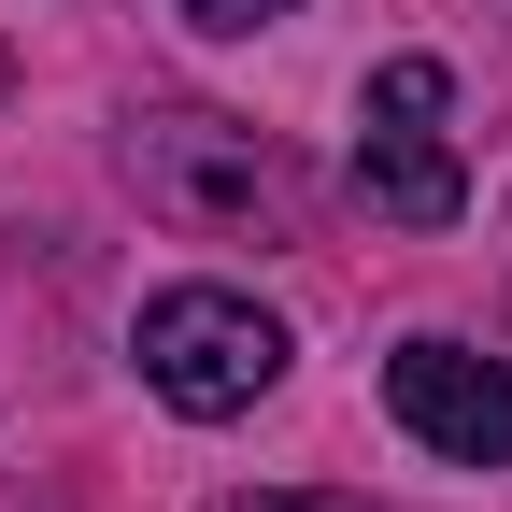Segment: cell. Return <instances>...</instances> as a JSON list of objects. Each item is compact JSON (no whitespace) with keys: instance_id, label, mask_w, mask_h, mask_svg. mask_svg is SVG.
<instances>
[{"instance_id":"cell-1","label":"cell","mask_w":512,"mask_h":512,"mask_svg":"<svg viewBox=\"0 0 512 512\" xmlns=\"http://www.w3.org/2000/svg\"><path fill=\"white\" fill-rule=\"evenodd\" d=\"M128 185H143V214L200 228V242H228V228L285 242L299 228V171L256 143L242 114H143V128H128Z\"/></svg>"},{"instance_id":"cell-2","label":"cell","mask_w":512,"mask_h":512,"mask_svg":"<svg viewBox=\"0 0 512 512\" xmlns=\"http://www.w3.org/2000/svg\"><path fill=\"white\" fill-rule=\"evenodd\" d=\"M128 356H143V384L185 413V427H228V413H256L285 384V313L271 299H242V285H171V299H143V328H128Z\"/></svg>"},{"instance_id":"cell-3","label":"cell","mask_w":512,"mask_h":512,"mask_svg":"<svg viewBox=\"0 0 512 512\" xmlns=\"http://www.w3.org/2000/svg\"><path fill=\"white\" fill-rule=\"evenodd\" d=\"M441 114H456V72L441 57H384L370 100H356V200L384 228H456L470 214V171L441 143Z\"/></svg>"},{"instance_id":"cell-4","label":"cell","mask_w":512,"mask_h":512,"mask_svg":"<svg viewBox=\"0 0 512 512\" xmlns=\"http://www.w3.org/2000/svg\"><path fill=\"white\" fill-rule=\"evenodd\" d=\"M384 413L456 470H512V356H470V342L427 328V342L384 356Z\"/></svg>"},{"instance_id":"cell-5","label":"cell","mask_w":512,"mask_h":512,"mask_svg":"<svg viewBox=\"0 0 512 512\" xmlns=\"http://www.w3.org/2000/svg\"><path fill=\"white\" fill-rule=\"evenodd\" d=\"M185 29H271V15H299V0H171Z\"/></svg>"},{"instance_id":"cell-6","label":"cell","mask_w":512,"mask_h":512,"mask_svg":"<svg viewBox=\"0 0 512 512\" xmlns=\"http://www.w3.org/2000/svg\"><path fill=\"white\" fill-rule=\"evenodd\" d=\"M214 512H356V498H328V484H271V498H214Z\"/></svg>"}]
</instances>
